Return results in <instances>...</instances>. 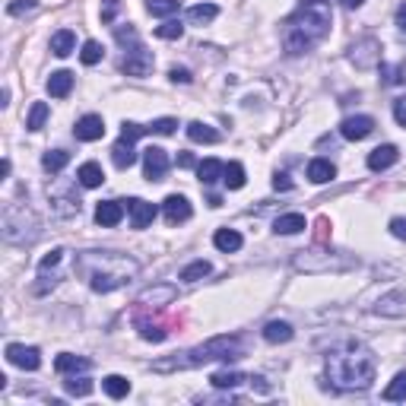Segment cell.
Instances as JSON below:
<instances>
[{"label": "cell", "mask_w": 406, "mask_h": 406, "mask_svg": "<svg viewBox=\"0 0 406 406\" xmlns=\"http://www.w3.org/2000/svg\"><path fill=\"white\" fill-rule=\"evenodd\" d=\"M73 133H76V140H83V143H96V140L105 137V121L99 115H86L76 121Z\"/></svg>", "instance_id": "5bb4252c"}, {"label": "cell", "mask_w": 406, "mask_h": 406, "mask_svg": "<svg viewBox=\"0 0 406 406\" xmlns=\"http://www.w3.org/2000/svg\"><path fill=\"white\" fill-rule=\"evenodd\" d=\"M38 7V0H13L7 7V13L10 16H22V13H32V10Z\"/></svg>", "instance_id": "7dc6e473"}, {"label": "cell", "mask_w": 406, "mask_h": 406, "mask_svg": "<svg viewBox=\"0 0 406 406\" xmlns=\"http://www.w3.org/2000/svg\"><path fill=\"white\" fill-rule=\"evenodd\" d=\"M178 166L181 168H194V166H197V159H194L191 152H181V156H178Z\"/></svg>", "instance_id": "6f0895ef"}, {"label": "cell", "mask_w": 406, "mask_h": 406, "mask_svg": "<svg viewBox=\"0 0 406 406\" xmlns=\"http://www.w3.org/2000/svg\"><path fill=\"white\" fill-rule=\"evenodd\" d=\"M343 3H346V7H349V10H358V7H362V3H365V0H343Z\"/></svg>", "instance_id": "94428289"}, {"label": "cell", "mask_w": 406, "mask_h": 406, "mask_svg": "<svg viewBox=\"0 0 406 406\" xmlns=\"http://www.w3.org/2000/svg\"><path fill=\"white\" fill-rule=\"evenodd\" d=\"M127 213H131V226L133 229H146L152 219H156V207L146 203V200H140V197L127 200Z\"/></svg>", "instance_id": "e0dca14e"}, {"label": "cell", "mask_w": 406, "mask_h": 406, "mask_svg": "<svg viewBox=\"0 0 406 406\" xmlns=\"http://www.w3.org/2000/svg\"><path fill=\"white\" fill-rule=\"evenodd\" d=\"M76 181H80L83 187H99L105 181L102 166H96V162H86V166H80V172H76Z\"/></svg>", "instance_id": "4dcf8cb0"}, {"label": "cell", "mask_w": 406, "mask_h": 406, "mask_svg": "<svg viewBox=\"0 0 406 406\" xmlns=\"http://www.w3.org/2000/svg\"><path fill=\"white\" fill-rule=\"evenodd\" d=\"M156 35L166 38V42H175V38L184 35V26H181V20H168V22H162V26H156Z\"/></svg>", "instance_id": "60d3db41"}, {"label": "cell", "mask_w": 406, "mask_h": 406, "mask_svg": "<svg viewBox=\"0 0 406 406\" xmlns=\"http://www.w3.org/2000/svg\"><path fill=\"white\" fill-rule=\"evenodd\" d=\"M143 172L150 181H162L168 172V156L162 146H146L143 150Z\"/></svg>", "instance_id": "8fae6325"}, {"label": "cell", "mask_w": 406, "mask_h": 406, "mask_svg": "<svg viewBox=\"0 0 406 406\" xmlns=\"http://www.w3.org/2000/svg\"><path fill=\"white\" fill-rule=\"evenodd\" d=\"M400 159V150L393 143H384V146H378V150H372L368 152V168L372 172H384V168H391L393 162Z\"/></svg>", "instance_id": "ac0fdd59"}, {"label": "cell", "mask_w": 406, "mask_h": 406, "mask_svg": "<svg viewBox=\"0 0 406 406\" xmlns=\"http://www.w3.org/2000/svg\"><path fill=\"white\" fill-rule=\"evenodd\" d=\"M210 273H213L210 261H194V263H187V267L181 270V280H184V282H197V280H203V276H210Z\"/></svg>", "instance_id": "8d00e7d4"}, {"label": "cell", "mask_w": 406, "mask_h": 406, "mask_svg": "<svg viewBox=\"0 0 406 406\" xmlns=\"http://www.w3.org/2000/svg\"><path fill=\"white\" fill-rule=\"evenodd\" d=\"M381 317H403L406 314V292H387L381 296V302L375 305Z\"/></svg>", "instance_id": "d6986e66"}, {"label": "cell", "mask_w": 406, "mask_h": 406, "mask_svg": "<svg viewBox=\"0 0 406 406\" xmlns=\"http://www.w3.org/2000/svg\"><path fill=\"white\" fill-rule=\"evenodd\" d=\"M391 235H397V238H406V216H397V219H391Z\"/></svg>", "instance_id": "11a10c76"}, {"label": "cell", "mask_w": 406, "mask_h": 406, "mask_svg": "<svg viewBox=\"0 0 406 406\" xmlns=\"http://www.w3.org/2000/svg\"><path fill=\"white\" fill-rule=\"evenodd\" d=\"M89 358L83 356H70V352H61V356L55 358V368L61 375H76V372H89Z\"/></svg>", "instance_id": "7402d4cb"}, {"label": "cell", "mask_w": 406, "mask_h": 406, "mask_svg": "<svg viewBox=\"0 0 406 406\" xmlns=\"http://www.w3.org/2000/svg\"><path fill=\"white\" fill-rule=\"evenodd\" d=\"M143 133H150V131H146V127H140V124H133V121H124V131H121V137L137 140V137H143Z\"/></svg>", "instance_id": "681fc988"}, {"label": "cell", "mask_w": 406, "mask_h": 406, "mask_svg": "<svg viewBox=\"0 0 406 406\" xmlns=\"http://www.w3.org/2000/svg\"><path fill=\"white\" fill-rule=\"evenodd\" d=\"M292 337H296V331H292V324H286V321H270L267 327H263V340H267V343H289Z\"/></svg>", "instance_id": "cb8c5ba5"}, {"label": "cell", "mask_w": 406, "mask_h": 406, "mask_svg": "<svg viewBox=\"0 0 406 406\" xmlns=\"http://www.w3.org/2000/svg\"><path fill=\"white\" fill-rule=\"evenodd\" d=\"M245 356V343L241 337H213L207 343L194 346L187 352H175L168 358H159L152 362V372L166 375V372H184V368H197V365L207 362H235V358Z\"/></svg>", "instance_id": "3957f363"}, {"label": "cell", "mask_w": 406, "mask_h": 406, "mask_svg": "<svg viewBox=\"0 0 406 406\" xmlns=\"http://www.w3.org/2000/svg\"><path fill=\"white\" fill-rule=\"evenodd\" d=\"M331 22H333V10L327 0H305L302 7L282 22V48H286V55L292 57L308 55L317 42L327 38Z\"/></svg>", "instance_id": "6da1fadb"}, {"label": "cell", "mask_w": 406, "mask_h": 406, "mask_svg": "<svg viewBox=\"0 0 406 406\" xmlns=\"http://www.w3.org/2000/svg\"><path fill=\"white\" fill-rule=\"evenodd\" d=\"M175 127H178V121L175 117H159V121H152L146 131L150 133H162V137H168V133H175Z\"/></svg>", "instance_id": "f6af8a7d"}, {"label": "cell", "mask_w": 406, "mask_h": 406, "mask_svg": "<svg viewBox=\"0 0 406 406\" xmlns=\"http://www.w3.org/2000/svg\"><path fill=\"white\" fill-rule=\"evenodd\" d=\"M0 175H3V178L10 175V159H3V162H0Z\"/></svg>", "instance_id": "91938a15"}, {"label": "cell", "mask_w": 406, "mask_h": 406, "mask_svg": "<svg viewBox=\"0 0 406 406\" xmlns=\"http://www.w3.org/2000/svg\"><path fill=\"white\" fill-rule=\"evenodd\" d=\"M172 83H191L194 76H191V70H184V67H172Z\"/></svg>", "instance_id": "db71d44e"}, {"label": "cell", "mask_w": 406, "mask_h": 406, "mask_svg": "<svg viewBox=\"0 0 406 406\" xmlns=\"http://www.w3.org/2000/svg\"><path fill=\"white\" fill-rule=\"evenodd\" d=\"M308 178L314 184H327V181L337 178V166H333L331 159H311L308 162Z\"/></svg>", "instance_id": "ffe728a7"}, {"label": "cell", "mask_w": 406, "mask_h": 406, "mask_svg": "<svg viewBox=\"0 0 406 406\" xmlns=\"http://www.w3.org/2000/svg\"><path fill=\"white\" fill-rule=\"evenodd\" d=\"M102 387H105V393H108L111 400H121V397L131 393V381H127L124 375H108V378L102 381Z\"/></svg>", "instance_id": "1f68e13d"}, {"label": "cell", "mask_w": 406, "mask_h": 406, "mask_svg": "<svg viewBox=\"0 0 406 406\" xmlns=\"http://www.w3.org/2000/svg\"><path fill=\"white\" fill-rule=\"evenodd\" d=\"M375 356L362 346H349L327 356V378L340 391H365L375 381Z\"/></svg>", "instance_id": "277c9868"}, {"label": "cell", "mask_w": 406, "mask_h": 406, "mask_svg": "<svg viewBox=\"0 0 406 406\" xmlns=\"http://www.w3.org/2000/svg\"><path fill=\"white\" fill-rule=\"evenodd\" d=\"M64 387H67V393L70 397H89L92 393V381L89 378H70V381H64Z\"/></svg>", "instance_id": "b9f144b4"}, {"label": "cell", "mask_w": 406, "mask_h": 406, "mask_svg": "<svg viewBox=\"0 0 406 406\" xmlns=\"http://www.w3.org/2000/svg\"><path fill=\"white\" fill-rule=\"evenodd\" d=\"M273 187H276V191H292V181H289V175H286V172H276V178H273Z\"/></svg>", "instance_id": "9f6ffc18"}, {"label": "cell", "mask_w": 406, "mask_h": 406, "mask_svg": "<svg viewBox=\"0 0 406 406\" xmlns=\"http://www.w3.org/2000/svg\"><path fill=\"white\" fill-rule=\"evenodd\" d=\"M222 181H226L229 191H238V187H245V168H241V162H229L226 172H222Z\"/></svg>", "instance_id": "d590c367"}, {"label": "cell", "mask_w": 406, "mask_h": 406, "mask_svg": "<svg viewBox=\"0 0 406 406\" xmlns=\"http://www.w3.org/2000/svg\"><path fill=\"white\" fill-rule=\"evenodd\" d=\"M115 38H117V45H124V48H131V45L140 42V38H137V29H133V26H117L115 29Z\"/></svg>", "instance_id": "bcb514c9"}, {"label": "cell", "mask_w": 406, "mask_h": 406, "mask_svg": "<svg viewBox=\"0 0 406 406\" xmlns=\"http://www.w3.org/2000/svg\"><path fill=\"white\" fill-rule=\"evenodd\" d=\"M137 331L143 340H150V343H162V340L168 337V327L159 321H146V317H137Z\"/></svg>", "instance_id": "484cf974"}, {"label": "cell", "mask_w": 406, "mask_h": 406, "mask_svg": "<svg viewBox=\"0 0 406 406\" xmlns=\"http://www.w3.org/2000/svg\"><path fill=\"white\" fill-rule=\"evenodd\" d=\"M210 381H213V387H219V391H232V387H238L241 381H248V375H241V372H216Z\"/></svg>", "instance_id": "e575fe53"}, {"label": "cell", "mask_w": 406, "mask_h": 406, "mask_svg": "<svg viewBox=\"0 0 406 406\" xmlns=\"http://www.w3.org/2000/svg\"><path fill=\"white\" fill-rule=\"evenodd\" d=\"M3 238L10 245H29V241L38 238V219L29 207L22 203H7L3 210Z\"/></svg>", "instance_id": "5b68a950"}, {"label": "cell", "mask_w": 406, "mask_h": 406, "mask_svg": "<svg viewBox=\"0 0 406 406\" xmlns=\"http://www.w3.org/2000/svg\"><path fill=\"white\" fill-rule=\"evenodd\" d=\"M216 16H219V7H216V3H194V7L187 10V20H191L194 26H207Z\"/></svg>", "instance_id": "83f0119b"}, {"label": "cell", "mask_w": 406, "mask_h": 406, "mask_svg": "<svg viewBox=\"0 0 406 406\" xmlns=\"http://www.w3.org/2000/svg\"><path fill=\"white\" fill-rule=\"evenodd\" d=\"M327 235H331V219H327V216H321V219H317V245H324V241H327Z\"/></svg>", "instance_id": "f5cc1de1"}, {"label": "cell", "mask_w": 406, "mask_h": 406, "mask_svg": "<svg viewBox=\"0 0 406 406\" xmlns=\"http://www.w3.org/2000/svg\"><path fill=\"white\" fill-rule=\"evenodd\" d=\"M305 216L302 213H286V216H280V219L273 222V232L276 235H298V232H305Z\"/></svg>", "instance_id": "d4e9b609"}, {"label": "cell", "mask_w": 406, "mask_h": 406, "mask_svg": "<svg viewBox=\"0 0 406 406\" xmlns=\"http://www.w3.org/2000/svg\"><path fill=\"white\" fill-rule=\"evenodd\" d=\"M162 213H166L168 226H178V222L191 219V203H187V197H181V194H172V197H166V203H162Z\"/></svg>", "instance_id": "9a60e30c"}, {"label": "cell", "mask_w": 406, "mask_h": 406, "mask_svg": "<svg viewBox=\"0 0 406 406\" xmlns=\"http://www.w3.org/2000/svg\"><path fill=\"white\" fill-rule=\"evenodd\" d=\"M393 117H397L400 127H406V96H400L397 102H393Z\"/></svg>", "instance_id": "816d5d0a"}, {"label": "cell", "mask_w": 406, "mask_h": 406, "mask_svg": "<svg viewBox=\"0 0 406 406\" xmlns=\"http://www.w3.org/2000/svg\"><path fill=\"white\" fill-rule=\"evenodd\" d=\"M175 298H178V289H175L172 282H156V286H150V289L140 292L137 305H143V308H166V305H172Z\"/></svg>", "instance_id": "9c48e42d"}, {"label": "cell", "mask_w": 406, "mask_h": 406, "mask_svg": "<svg viewBox=\"0 0 406 406\" xmlns=\"http://www.w3.org/2000/svg\"><path fill=\"white\" fill-rule=\"evenodd\" d=\"M397 26H400V32H406V3L397 7Z\"/></svg>", "instance_id": "680465c9"}, {"label": "cell", "mask_w": 406, "mask_h": 406, "mask_svg": "<svg viewBox=\"0 0 406 406\" xmlns=\"http://www.w3.org/2000/svg\"><path fill=\"white\" fill-rule=\"evenodd\" d=\"M349 61L356 64L358 70H375L381 64V42L375 38V35L358 38V42L349 48Z\"/></svg>", "instance_id": "52a82bcc"}, {"label": "cell", "mask_w": 406, "mask_h": 406, "mask_svg": "<svg viewBox=\"0 0 406 406\" xmlns=\"http://www.w3.org/2000/svg\"><path fill=\"white\" fill-rule=\"evenodd\" d=\"M178 7H181V0H150L146 3V10H150L152 16H172V13H178Z\"/></svg>", "instance_id": "f35d334b"}, {"label": "cell", "mask_w": 406, "mask_h": 406, "mask_svg": "<svg viewBox=\"0 0 406 406\" xmlns=\"http://www.w3.org/2000/svg\"><path fill=\"white\" fill-rule=\"evenodd\" d=\"M102 55H105V48H102L99 42H86V45H83V51H80V61H83L86 67H92V64L102 61Z\"/></svg>", "instance_id": "ee69618b"}, {"label": "cell", "mask_w": 406, "mask_h": 406, "mask_svg": "<svg viewBox=\"0 0 406 406\" xmlns=\"http://www.w3.org/2000/svg\"><path fill=\"white\" fill-rule=\"evenodd\" d=\"M111 159H115L117 168H131L137 162V152H133V140L121 137L115 146H111Z\"/></svg>", "instance_id": "44dd1931"}, {"label": "cell", "mask_w": 406, "mask_h": 406, "mask_svg": "<svg viewBox=\"0 0 406 406\" xmlns=\"http://www.w3.org/2000/svg\"><path fill=\"white\" fill-rule=\"evenodd\" d=\"M73 48H76V35L70 32V29H61V32L51 35V51H55L57 57H67Z\"/></svg>", "instance_id": "f1b7e54d"}, {"label": "cell", "mask_w": 406, "mask_h": 406, "mask_svg": "<svg viewBox=\"0 0 406 406\" xmlns=\"http://www.w3.org/2000/svg\"><path fill=\"white\" fill-rule=\"evenodd\" d=\"M222 172H226V166H222L219 159H203V162L197 166V175H200L203 184H216V181L222 178Z\"/></svg>", "instance_id": "f546056e"}, {"label": "cell", "mask_w": 406, "mask_h": 406, "mask_svg": "<svg viewBox=\"0 0 406 406\" xmlns=\"http://www.w3.org/2000/svg\"><path fill=\"white\" fill-rule=\"evenodd\" d=\"M48 197H51V210H55L57 219H70V216L80 213V197L70 184H55L48 187Z\"/></svg>", "instance_id": "ba28073f"}, {"label": "cell", "mask_w": 406, "mask_h": 406, "mask_svg": "<svg viewBox=\"0 0 406 406\" xmlns=\"http://www.w3.org/2000/svg\"><path fill=\"white\" fill-rule=\"evenodd\" d=\"M340 133L346 140H365L375 133V117L372 115H356V117H346L340 124Z\"/></svg>", "instance_id": "4fadbf2b"}, {"label": "cell", "mask_w": 406, "mask_h": 406, "mask_svg": "<svg viewBox=\"0 0 406 406\" xmlns=\"http://www.w3.org/2000/svg\"><path fill=\"white\" fill-rule=\"evenodd\" d=\"M124 219V200H102L96 207V222L105 229L117 226V222Z\"/></svg>", "instance_id": "2e32d148"}, {"label": "cell", "mask_w": 406, "mask_h": 406, "mask_svg": "<svg viewBox=\"0 0 406 406\" xmlns=\"http://www.w3.org/2000/svg\"><path fill=\"white\" fill-rule=\"evenodd\" d=\"M384 86H406V61L397 64V67H384Z\"/></svg>", "instance_id": "7bdbcfd3"}, {"label": "cell", "mask_w": 406, "mask_h": 406, "mask_svg": "<svg viewBox=\"0 0 406 406\" xmlns=\"http://www.w3.org/2000/svg\"><path fill=\"white\" fill-rule=\"evenodd\" d=\"M187 137H191L194 143H219V131L203 124V121H191V124H187Z\"/></svg>", "instance_id": "4316f807"}, {"label": "cell", "mask_w": 406, "mask_h": 406, "mask_svg": "<svg viewBox=\"0 0 406 406\" xmlns=\"http://www.w3.org/2000/svg\"><path fill=\"white\" fill-rule=\"evenodd\" d=\"M7 362L22 368V372H35L38 365H42V352L35 349V346H22V343H10L7 346Z\"/></svg>", "instance_id": "30bf717a"}, {"label": "cell", "mask_w": 406, "mask_h": 406, "mask_svg": "<svg viewBox=\"0 0 406 406\" xmlns=\"http://www.w3.org/2000/svg\"><path fill=\"white\" fill-rule=\"evenodd\" d=\"M352 261L337 257L333 251H298L296 267L305 273H327V270H346Z\"/></svg>", "instance_id": "8992f818"}, {"label": "cell", "mask_w": 406, "mask_h": 406, "mask_svg": "<svg viewBox=\"0 0 406 406\" xmlns=\"http://www.w3.org/2000/svg\"><path fill=\"white\" fill-rule=\"evenodd\" d=\"M61 257H64V251H61V248H55V251H51V254H45V257H42V263H38V270H42V273H45V270L57 267V263H61Z\"/></svg>", "instance_id": "c3c4849f"}, {"label": "cell", "mask_w": 406, "mask_h": 406, "mask_svg": "<svg viewBox=\"0 0 406 406\" xmlns=\"http://www.w3.org/2000/svg\"><path fill=\"white\" fill-rule=\"evenodd\" d=\"M213 245L229 254V251H238L241 248V235L235 232V229H219V232L213 235Z\"/></svg>", "instance_id": "836d02e7"}, {"label": "cell", "mask_w": 406, "mask_h": 406, "mask_svg": "<svg viewBox=\"0 0 406 406\" xmlns=\"http://www.w3.org/2000/svg\"><path fill=\"white\" fill-rule=\"evenodd\" d=\"M45 121H48V105H45V102H35L32 108H29L26 127H29V131H42Z\"/></svg>", "instance_id": "74e56055"}, {"label": "cell", "mask_w": 406, "mask_h": 406, "mask_svg": "<svg viewBox=\"0 0 406 406\" xmlns=\"http://www.w3.org/2000/svg\"><path fill=\"white\" fill-rule=\"evenodd\" d=\"M117 10H121V0H105V7H102V22H111V20H115Z\"/></svg>", "instance_id": "f907efd6"}, {"label": "cell", "mask_w": 406, "mask_h": 406, "mask_svg": "<svg viewBox=\"0 0 406 406\" xmlns=\"http://www.w3.org/2000/svg\"><path fill=\"white\" fill-rule=\"evenodd\" d=\"M70 89H73V73L70 70H57V73L48 76V92L55 99H67Z\"/></svg>", "instance_id": "603a6c76"}, {"label": "cell", "mask_w": 406, "mask_h": 406, "mask_svg": "<svg viewBox=\"0 0 406 406\" xmlns=\"http://www.w3.org/2000/svg\"><path fill=\"white\" fill-rule=\"evenodd\" d=\"M121 67H124L127 76H146L152 70V55L137 42V45H131V48H127V57H124V64H121Z\"/></svg>", "instance_id": "7c38bea8"}, {"label": "cell", "mask_w": 406, "mask_h": 406, "mask_svg": "<svg viewBox=\"0 0 406 406\" xmlns=\"http://www.w3.org/2000/svg\"><path fill=\"white\" fill-rule=\"evenodd\" d=\"M384 400H391V403L393 400H406V372H400L397 378L384 387Z\"/></svg>", "instance_id": "ab89813d"}, {"label": "cell", "mask_w": 406, "mask_h": 406, "mask_svg": "<svg viewBox=\"0 0 406 406\" xmlns=\"http://www.w3.org/2000/svg\"><path fill=\"white\" fill-rule=\"evenodd\" d=\"M76 270L89 280L92 292H115L140 273V263L117 251H83L76 257Z\"/></svg>", "instance_id": "7a4b0ae2"}, {"label": "cell", "mask_w": 406, "mask_h": 406, "mask_svg": "<svg viewBox=\"0 0 406 406\" xmlns=\"http://www.w3.org/2000/svg\"><path fill=\"white\" fill-rule=\"evenodd\" d=\"M67 162H70V152H67V150H48V152L42 156L45 172H51V175L64 172V168H67Z\"/></svg>", "instance_id": "d6a6232c"}]
</instances>
